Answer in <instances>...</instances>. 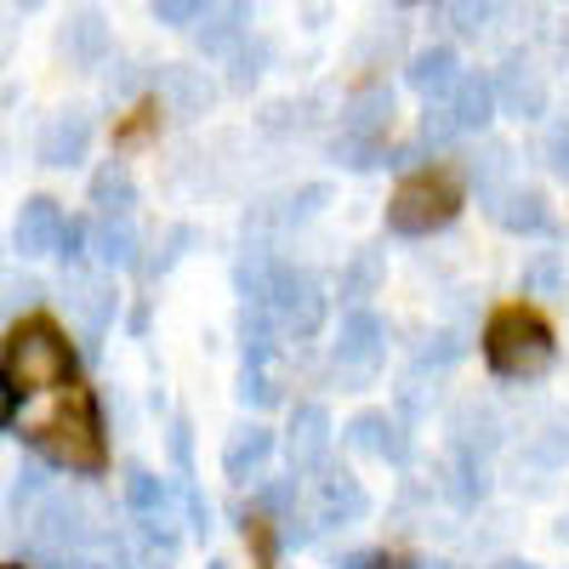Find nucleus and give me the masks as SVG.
<instances>
[{
	"label": "nucleus",
	"instance_id": "1",
	"mask_svg": "<svg viewBox=\"0 0 569 569\" xmlns=\"http://www.w3.org/2000/svg\"><path fill=\"white\" fill-rule=\"evenodd\" d=\"M485 359L496 376H512V382H530L552 365V330L525 313V308H501L485 330Z\"/></svg>",
	"mask_w": 569,
	"mask_h": 569
},
{
	"label": "nucleus",
	"instance_id": "2",
	"mask_svg": "<svg viewBox=\"0 0 569 569\" xmlns=\"http://www.w3.org/2000/svg\"><path fill=\"white\" fill-rule=\"evenodd\" d=\"M388 131H393V91L388 86H359L342 109V137L337 160L353 171H370L388 160Z\"/></svg>",
	"mask_w": 569,
	"mask_h": 569
},
{
	"label": "nucleus",
	"instance_id": "3",
	"mask_svg": "<svg viewBox=\"0 0 569 569\" xmlns=\"http://www.w3.org/2000/svg\"><path fill=\"white\" fill-rule=\"evenodd\" d=\"M69 370H74V353L69 342L58 337L52 325H23L18 337L7 342V382L12 393H46V388H63L69 382Z\"/></svg>",
	"mask_w": 569,
	"mask_h": 569
},
{
	"label": "nucleus",
	"instance_id": "4",
	"mask_svg": "<svg viewBox=\"0 0 569 569\" xmlns=\"http://www.w3.org/2000/svg\"><path fill=\"white\" fill-rule=\"evenodd\" d=\"M456 211H461V188L445 171H427V177L399 182V194L388 200V228L416 240V233H433V228L456 222Z\"/></svg>",
	"mask_w": 569,
	"mask_h": 569
},
{
	"label": "nucleus",
	"instance_id": "5",
	"mask_svg": "<svg viewBox=\"0 0 569 569\" xmlns=\"http://www.w3.org/2000/svg\"><path fill=\"white\" fill-rule=\"evenodd\" d=\"M490 109H496V86L485 80V74H461L445 98H433L427 103V126H421V137L433 142H456L461 131H479V126H490Z\"/></svg>",
	"mask_w": 569,
	"mask_h": 569
},
{
	"label": "nucleus",
	"instance_id": "6",
	"mask_svg": "<svg viewBox=\"0 0 569 569\" xmlns=\"http://www.w3.org/2000/svg\"><path fill=\"white\" fill-rule=\"evenodd\" d=\"M262 313L273 319V330H284V337H313L325 325V284L302 268H273Z\"/></svg>",
	"mask_w": 569,
	"mask_h": 569
},
{
	"label": "nucleus",
	"instance_id": "7",
	"mask_svg": "<svg viewBox=\"0 0 569 569\" xmlns=\"http://www.w3.org/2000/svg\"><path fill=\"white\" fill-rule=\"evenodd\" d=\"M382 359H388V325L370 308H353L342 319V337H337V382L342 388H370Z\"/></svg>",
	"mask_w": 569,
	"mask_h": 569
},
{
	"label": "nucleus",
	"instance_id": "8",
	"mask_svg": "<svg viewBox=\"0 0 569 569\" xmlns=\"http://www.w3.org/2000/svg\"><path fill=\"white\" fill-rule=\"evenodd\" d=\"M40 445L52 450L63 467H74V472H98L103 467V433H98V421H91V399L74 393L52 421H46Z\"/></svg>",
	"mask_w": 569,
	"mask_h": 569
},
{
	"label": "nucleus",
	"instance_id": "9",
	"mask_svg": "<svg viewBox=\"0 0 569 569\" xmlns=\"http://www.w3.org/2000/svg\"><path fill=\"white\" fill-rule=\"evenodd\" d=\"M91 507L80 496H52L34 518V547L40 552H69V547H86L91 541Z\"/></svg>",
	"mask_w": 569,
	"mask_h": 569
},
{
	"label": "nucleus",
	"instance_id": "10",
	"mask_svg": "<svg viewBox=\"0 0 569 569\" xmlns=\"http://www.w3.org/2000/svg\"><path fill=\"white\" fill-rule=\"evenodd\" d=\"M291 472H319L330 456V410L325 405H297L291 416Z\"/></svg>",
	"mask_w": 569,
	"mask_h": 569
},
{
	"label": "nucleus",
	"instance_id": "11",
	"mask_svg": "<svg viewBox=\"0 0 569 569\" xmlns=\"http://www.w3.org/2000/svg\"><path fill=\"white\" fill-rule=\"evenodd\" d=\"M91 114L86 109H63V114H52V126L40 131V166H74V160H86V149H91Z\"/></svg>",
	"mask_w": 569,
	"mask_h": 569
},
{
	"label": "nucleus",
	"instance_id": "12",
	"mask_svg": "<svg viewBox=\"0 0 569 569\" xmlns=\"http://www.w3.org/2000/svg\"><path fill=\"white\" fill-rule=\"evenodd\" d=\"M485 206H490V217H496L507 233H547V228H552V211H547V200L536 194V188L507 182V188H496Z\"/></svg>",
	"mask_w": 569,
	"mask_h": 569
},
{
	"label": "nucleus",
	"instance_id": "13",
	"mask_svg": "<svg viewBox=\"0 0 569 569\" xmlns=\"http://www.w3.org/2000/svg\"><path fill=\"white\" fill-rule=\"evenodd\" d=\"M63 302H69V313L80 319L86 337H103V325L114 319V291H109L98 273H80V268H74V273L63 279Z\"/></svg>",
	"mask_w": 569,
	"mask_h": 569
},
{
	"label": "nucleus",
	"instance_id": "14",
	"mask_svg": "<svg viewBox=\"0 0 569 569\" xmlns=\"http://www.w3.org/2000/svg\"><path fill=\"white\" fill-rule=\"evenodd\" d=\"M126 501L142 518L149 541H160V547L177 541V530H171V496H166V485L154 479V472H131V479H126Z\"/></svg>",
	"mask_w": 569,
	"mask_h": 569
},
{
	"label": "nucleus",
	"instance_id": "15",
	"mask_svg": "<svg viewBox=\"0 0 569 569\" xmlns=\"http://www.w3.org/2000/svg\"><path fill=\"white\" fill-rule=\"evenodd\" d=\"M58 240H63V211H58V200L34 194V200L18 211L12 246H18L23 257H46V251H58Z\"/></svg>",
	"mask_w": 569,
	"mask_h": 569
},
{
	"label": "nucleus",
	"instance_id": "16",
	"mask_svg": "<svg viewBox=\"0 0 569 569\" xmlns=\"http://www.w3.org/2000/svg\"><path fill=\"white\" fill-rule=\"evenodd\" d=\"M496 98H501V109L518 114V120H541V114H547V80H541L525 58H507Z\"/></svg>",
	"mask_w": 569,
	"mask_h": 569
},
{
	"label": "nucleus",
	"instance_id": "17",
	"mask_svg": "<svg viewBox=\"0 0 569 569\" xmlns=\"http://www.w3.org/2000/svg\"><path fill=\"white\" fill-rule=\"evenodd\" d=\"M58 52L74 69H98L109 58V23H103V12H74L63 23V34H58Z\"/></svg>",
	"mask_w": 569,
	"mask_h": 569
},
{
	"label": "nucleus",
	"instance_id": "18",
	"mask_svg": "<svg viewBox=\"0 0 569 569\" xmlns=\"http://www.w3.org/2000/svg\"><path fill=\"white\" fill-rule=\"evenodd\" d=\"M268 456H273V433L268 427H233V439H228V450H222V467H228V479H257V472L268 467Z\"/></svg>",
	"mask_w": 569,
	"mask_h": 569
},
{
	"label": "nucleus",
	"instance_id": "19",
	"mask_svg": "<svg viewBox=\"0 0 569 569\" xmlns=\"http://www.w3.org/2000/svg\"><path fill=\"white\" fill-rule=\"evenodd\" d=\"M461 80V63H456V52L450 46H421V52L410 58V86L421 91L427 103L433 98H445V91Z\"/></svg>",
	"mask_w": 569,
	"mask_h": 569
},
{
	"label": "nucleus",
	"instance_id": "20",
	"mask_svg": "<svg viewBox=\"0 0 569 569\" xmlns=\"http://www.w3.org/2000/svg\"><path fill=\"white\" fill-rule=\"evenodd\" d=\"M160 98L171 103V114H206V109H211V80H206L200 69L166 63V69H160Z\"/></svg>",
	"mask_w": 569,
	"mask_h": 569
},
{
	"label": "nucleus",
	"instance_id": "21",
	"mask_svg": "<svg viewBox=\"0 0 569 569\" xmlns=\"http://www.w3.org/2000/svg\"><path fill=\"white\" fill-rule=\"evenodd\" d=\"M450 433H456V450H467V456H479L485 461V450H496V439H501V421H496V410L490 405H461L456 416H450Z\"/></svg>",
	"mask_w": 569,
	"mask_h": 569
},
{
	"label": "nucleus",
	"instance_id": "22",
	"mask_svg": "<svg viewBox=\"0 0 569 569\" xmlns=\"http://www.w3.org/2000/svg\"><path fill=\"white\" fill-rule=\"evenodd\" d=\"M348 439H353L359 450H370V456H388V461H405V456H410V439H405V427H399V421H388L382 410L359 416V421L348 427Z\"/></svg>",
	"mask_w": 569,
	"mask_h": 569
},
{
	"label": "nucleus",
	"instance_id": "23",
	"mask_svg": "<svg viewBox=\"0 0 569 569\" xmlns=\"http://www.w3.org/2000/svg\"><path fill=\"white\" fill-rule=\"evenodd\" d=\"M353 518H365V490L348 479V472L319 479V525H353Z\"/></svg>",
	"mask_w": 569,
	"mask_h": 569
},
{
	"label": "nucleus",
	"instance_id": "24",
	"mask_svg": "<svg viewBox=\"0 0 569 569\" xmlns=\"http://www.w3.org/2000/svg\"><path fill=\"white\" fill-rule=\"evenodd\" d=\"M91 200H98L103 217H131V206H137V182H131V171H126L120 160L103 166L98 177H91Z\"/></svg>",
	"mask_w": 569,
	"mask_h": 569
},
{
	"label": "nucleus",
	"instance_id": "25",
	"mask_svg": "<svg viewBox=\"0 0 569 569\" xmlns=\"http://www.w3.org/2000/svg\"><path fill=\"white\" fill-rule=\"evenodd\" d=\"M91 251H98L103 268H131L137 262V228H131V217H103Z\"/></svg>",
	"mask_w": 569,
	"mask_h": 569
},
{
	"label": "nucleus",
	"instance_id": "26",
	"mask_svg": "<svg viewBox=\"0 0 569 569\" xmlns=\"http://www.w3.org/2000/svg\"><path fill=\"white\" fill-rule=\"evenodd\" d=\"M382 273H388L382 251H353V262L342 268V297L359 308L365 297H376V284H382Z\"/></svg>",
	"mask_w": 569,
	"mask_h": 569
},
{
	"label": "nucleus",
	"instance_id": "27",
	"mask_svg": "<svg viewBox=\"0 0 569 569\" xmlns=\"http://www.w3.org/2000/svg\"><path fill=\"white\" fill-rule=\"evenodd\" d=\"M240 29H246V0H222L217 18L200 34V46L206 52H233V46H240Z\"/></svg>",
	"mask_w": 569,
	"mask_h": 569
},
{
	"label": "nucleus",
	"instance_id": "28",
	"mask_svg": "<svg viewBox=\"0 0 569 569\" xmlns=\"http://www.w3.org/2000/svg\"><path fill=\"white\" fill-rule=\"evenodd\" d=\"M525 291H536V297H563V291H569V262H563L558 251H541V257L525 268Z\"/></svg>",
	"mask_w": 569,
	"mask_h": 569
},
{
	"label": "nucleus",
	"instance_id": "29",
	"mask_svg": "<svg viewBox=\"0 0 569 569\" xmlns=\"http://www.w3.org/2000/svg\"><path fill=\"white\" fill-rule=\"evenodd\" d=\"M46 297V284L34 279V273H23V268H0V308L7 313H23V308H34Z\"/></svg>",
	"mask_w": 569,
	"mask_h": 569
},
{
	"label": "nucleus",
	"instance_id": "30",
	"mask_svg": "<svg viewBox=\"0 0 569 569\" xmlns=\"http://www.w3.org/2000/svg\"><path fill=\"white\" fill-rule=\"evenodd\" d=\"M507 171H512V149H507V142H490V149L472 160V182H479V200H490L496 188H507Z\"/></svg>",
	"mask_w": 569,
	"mask_h": 569
},
{
	"label": "nucleus",
	"instance_id": "31",
	"mask_svg": "<svg viewBox=\"0 0 569 569\" xmlns=\"http://www.w3.org/2000/svg\"><path fill=\"white\" fill-rule=\"evenodd\" d=\"M445 472H450V485H445V490H450L456 501H479V496H485V461H479V456L456 450V461H450Z\"/></svg>",
	"mask_w": 569,
	"mask_h": 569
},
{
	"label": "nucleus",
	"instance_id": "32",
	"mask_svg": "<svg viewBox=\"0 0 569 569\" xmlns=\"http://www.w3.org/2000/svg\"><path fill=\"white\" fill-rule=\"evenodd\" d=\"M496 7L501 0H450V29L456 34H479V29H490Z\"/></svg>",
	"mask_w": 569,
	"mask_h": 569
},
{
	"label": "nucleus",
	"instance_id": "33",
	"mask_svg": "<svg viewBox=\"0 0 569 569\" xmlns=\"http://www.w3.org/2000/svg\"><path fill=\"white\" fill-rule=\"evenodd\" d=\"M240 399H246V405H273V399H279V388L268 382V370H262V365H246V376H240Z\"/></svg>",
	"mask_w": 569,
	"mask_h": 569
},
{
	"label": "nucleus",
	"instance_id": "34",
	"mask_svg": "<svg viewBox=\"0 0 569 569\" xmlns=\"http://www.w3.org/2000/svg\"><path fill=\"white\" fill-rule=\"evenodd\" d=\"M541 154H547V166H552L558 177H569V120H558V126L547 131V142H541Z\"/></svg>",
	"mask_w": 569,
	"mask_h": 569
},
{
	"label": "nucleus",
	"instance_id": "35",
	"mask_svg": "<svg viewBox=\"0 0 569 569\" xmlns=\"http://www.w3.org/2000/svg\"><path fill=\"white\" fill-rule=\"evenodd\" d=\"M206 7H211V0H154L160 23H177V29H182V23H194V18H200Z\"/></svg>",
	"mask_w": 569,
	"mask_h": 569
},
{
	"label": "nucleus",
	"instance_id": "36",
	"mask_svg": "<svg viewBox=\"0 0 569 569\" xmlns=\"http://www.w3.org/2000/svg\"><path fill=\"white\" fill-rule=\"evenodd\" d=\"M40 496H46V472H40V467H23L18 485H12V512L29 507V501H40Z\"/></svg>",
	"mask_w": 569,
	"mask_h": 569
},
{
	"label": "nucleus",
	"instance_id": "37",
	"mask_svg": "<svg viewBox=\"0 0 569 569\" xmlns=\"http://www.w3.org/2000/svg\"><path fill=\"white\" fill-rule=\"evenodd\" d=\"M319 206H325V188H319V182H313V188H302V194H297V200H291V206H284V211H279V217H284V222H302V217H313V211H319Z\"/></svg>",
	"mask_w": 569,
	"mask_h": 569
},
{
	"label": "nucleus",
	"instance_id": "38",
	"mask_svg": "<svg viewBox=\"0 0 569 569\" xmlns=\"http://www.w3.org/2000/svg\"><path fill=\"white\" fill-rule=\"evenodd\" d=\"M182 496H188V518H194V530L206 536V530H211V507L200 501V490H182Z\"/></svg>",
	"mask_w": 569,
	"mask_h": 569
},
{
	"label": "nucleus",
	"instance_id": "39",
	"mask_svg": "<svg viewBox=\"0 0 569 569\" xmlns=\"http://www.w3.org/2000/svg\"><path fill=\"white\" fill-rule=\"evenodd\" d=\"M342 569H399V563L382 552H353V558H342Z\"/></svg>",
	"mask_w": 569,
	"mask_h": 569
},
{
	"label": "nucleus",
	"instance_id": "40",
	"mask_svg": "<svg viewBox=\"0 0 569 569\" xmlns=\"http://www.w3.org/2000/svg\"><path fill=\"white\" fill-rule=\"evenodd\" d=\"M171 456H177V467H188V427L182 421L171 427Z\"/></svg>",
	"mask_w": 569,
	"mask_h": 569
},
{
	"label": "nucleus",
	"instance_id": "41",
	"mask_svg": "<svg viewBox=\"0 0 569 569\" xmlns=\"http://www.w3.org/2000/svg\"><path fill=\"white\" fill-rule=\"evenodd\" d=\"M12 405H18V393H12V382H0V421L12 416Z\"/></svg>",
	"mask_w": 569,
	"mask_h": 569
},
{
	"label": "nucleus",
	"instance_id": "42",
	"mask_svg": "<svg viewBox=\"0 0 569 569\" xmlns=\"http://www.w3.org/2000/svg\"><path fill=\"white\" fill-rule=\"evenodd\" d=\"M7 52H12V23L0 18V63H7Z\"/></svg>",
	"mask_w": 569,
	"mask_h": 569
},
{
	"label": "nucleus",
	"instance_id": "43",
	"mask_svg": "<svg viewBox=\"0 0 569 569\" xmlns=\"http://www.w3.org/2000/svg\"><path fill=\"white\" fill-rule=\"evenodd\" d=\"M496 569H536V563H525V558H501Z\"/></svg>",
	"mask_w": 569,
	"mask_h": 569
},
{
	"label": "nucleus",
	"instance_id": "44",
	"mask_svg": "<svg viewBox=\"0 0 569 569\" xmlns=\"http://www.w3.org/2000/svg\"><path fill=\"white\" fill-rule=\"evenodd\" d=\"M558 541H563V547H569V518H563V525H558Z\"/></svg>",
	"mask_w": 569,
	"mask_h": 569
},
{
	"label": "nucleus",
	"instance_id": "45",
	"mask_svg": "<svg viewBox=\"0 0 569 569\" xmlns=\"http://www.w3.org/2000/svg\"><path fill=\"white\" fill-rule=\"evenodd\" d=\"M18 7H23V12H34V7H40V0H18Z\"/></svg>",
	"mask_w": 569,
	"mask_h": 569
},
{
	"label": "nucleus",
	"instance_id": "46",
	"mask_svg": "<svg viewBox=\"0 0 569 569\" xmlns=\"http://www.w3.org/2000/svg\"><path fill=\"white\" fill-rule=\"evenodd\" d=\"M0 569H12V563H0Z\"/></svg>",
	"mask_w": 569,
	"mask_h": 569
}]
</instances>
